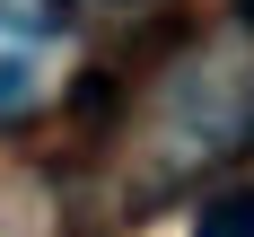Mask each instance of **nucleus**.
<instances>
[{"mask_svg": "<svg viewBox=\"0 0 254 237\" xmlns=\"http://www.w3.org/2000/svg\"><path fill=\"white\" fill-rule=\"evenodd\" d=\"M193 237H254V184H246V193H219Z\"/></svg>", "mask_w": 254, "mask_h": 237, "instance_id": "nucleus-1", "label": "nucleus"}, {"mask_svg": "<svg viewBox=\"0 0 254 237\" xmlns=\"http://www.w3.org/2000/svg\"><path fill=\"white\" fill-rule=\"evenodd\" d=\"M237 18H246V26H254V0H237Z\"/></svg>", "mask_w": 254, "mask_h": 237, "instance_id": "nucleus-2", "label": "nucleus"}]
</instances>
